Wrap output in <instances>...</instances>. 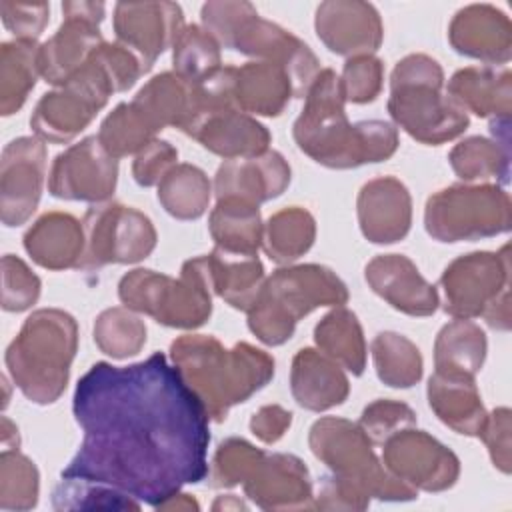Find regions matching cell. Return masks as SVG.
<instances>
[{"label":"cell","instance_id":"obj_1","mask_svg":"<svg viewBox=\"0 0 512 512\" xmlns=\"http://www.w3.org/2000/svg\"><path fill=\"white\" fill-rule=\"evenodd\" d=\"M72 410L84 438L62 478L104 484L158 508L210 472V414L162 352L128 366L92 364Z\"/></svg>","mask_w":512,"mask_h":512},{"label":"cell","instance_id":"obj_11","mask_svg":"<svg viewBox=\"0 0 512 512\" xmlns=\"http://www.w3.org/2000/svg\"><path fill=\"white\" fill-rule=\"evenodd\" d=\"M308 444L318 460H322L332 476L368 498L380 500H412L418 490L390 474L376 458L370 438L358 424L344 418L326 416L312 424Z\"/></svg>","mask_w":512,"mask_h":512},{"label":"cell","instance_id":"obj_18","mask_svg":"<svg viewBox=\"0 0 512 512\" xmlns=\"http://www.w3.org/2000/svg\"><path fill=\"white\" fill-rule=\"evenodd\" d=\"M46 172V146L38 136L8 142L0 160V216L4 226L24 224L36 210Z\"/></svg>","mask_w":512,"mask_h":512},{"label":"cell","instance_id":"obj_12","mask_svg":"<svg viewBox=\"0 0 512 512\" xmlns=\"http://www.w3.org/2000/svg\"><path fill=\"white\" fill-rule=\"evenodd\" d=\"M424 226L438 242L478 240L508 232L510 196L496 184L444 188L428 198Z\"/></svg>","mask_w":512,"mask_h":512},{"label":"cell","instance_id":"obj_43","mask_svg":"<svg viewBox=\"0 0 512 512\" xmlns=\"http://www.w3.org/2000/svg\"><path fill=\"white\" fill-rule=\"evenodd\" d=\"M98 140L116 160L128 154H138L144 146L156 140V132L128 102L118 104L100 124Z\"/></svg>","mask_w":512,"mask_h":512},{"label":"cell","instance_id":"obj_24","mask_svg":"<svg viewBox=\"0 0 512 512\" xmlns=\"http://www.w3.org/2000/svg\"><path fill=\"white\" fill-rule=\"evenodd\" d=\"M358 224L374 244L402 240L412 222V200L408 188L394 176L366 182L358 194Z\"/></svg>","mask_w":512,"mask_h":512},{"label":"cell","instance_id":"obj_54","mask_svg":"<svg viewBox=\"0 0 512 512\" xmlns=\"http://www.w3.org/2000/svg\"><path fill=\"white\" fill-rule=\"evenodd\" d=\"M18 428L4 416L2 418V446L4 448H18Z\"/></svg>","mask_w":512,"mask_h":512},{"label":"cell","instance_id":"obj_55","mask_svg":"<svg viewBox=\"0 0 512 512\" xmlns=\"http://www.w3.org/2000/svg\"><path fill=\"white\" fill-rule=\"evenodd\" d=\"M214 510H218V508H246L240 500H234V496H226V498H220V500H216L214 502V506H212Z\"/></svg>","mask_w":512,"mask_h":512},{"label":"cell","instance_id":"obj_4","mask_svg":"<svg viewBox=\"0 0 512 512\" xmlns=\"http://www.w3.org/2000/svg\"><path fill=\"white\" fill-rule=\"evenodd\" d=\"M170 356L216 422L226 420L234 404L246 402L274 376V358L246 342L224 348L212 336L184 334L172 342Z\"/></svg>","mask_w":512,"mask_h":512},{"label":"cell","instance_id":"obj_16","mask_svg":"<svg viewBox=\"0 0 512 512\" xmlns=\"http://www.w3.org/2000/svg\"><path fill=\"white\" fill-rule=\"evenodd\" d=\"M102 2H64V22L56 34L40 46V76L54 86L66 84L104 42L98 24L104 18Z\"/></svg>","mask_w":512,"mask_h":512},{"label":"cell","instance_id":"obj_27","mask_svg":"<svg viewBox=\"0 0 512 512\" xmlns=\"http://www.w3.org/2000/svg\"><path fill=\"white\" fill-rule=\"evenodd\" d=\"M84 246V224L64 212L40 216L24 234L26 252L38 266L48 270L78 268Z\"/></svg>","mask_w":512,"mask_h":512},{"label":"cell","instance_id":"obj_29","mask_svg":"<svg viewBox=\"0 0 512 512\" xmlns=\"http://www.w3.org/2000/svg\"><path fill=\"white\" fill-rule=\"evenodd\" d=\"M234 104L240 112L278 116L294 96V84L286 68L276 62H246L234 68Z\"/></svg>","mask_w":512,"mask_h":512},{"label":"cell","instance_id":"obj_9","mask_svg":"<svg viewBox=\"0 0 512 512\" xmlns=\"http://www.w3.org/2000/svg\"><path fill=\"white\" fill-rule=\"evenodd\" d=\"M348 300L346 284L326 266L302 264L278 268L264 280L248 310V328L270 346L284 344L300 318L320 306H342Z\"/></svg>","mask_w":512,"mask_h":512},{"label":"cell","instance_id":"obj_17","mask_svg":"<svg viewBox=\"0 0 512 512\" xmlns=\"http://www.w3.org/2000/svg\"><path fill=\"white\" fill-rule=\"evenodd\" d=\"M118 160L106 152L98 136L72 144L54 158L48 190L62 200L104 202L114 194Z\"/></svg>","mask_w":512,"mask_h":512},{"label":"cell","instance_id":"obj_40","mask_svg":"<svg viewBox=\"0 0 512 512\" xmlns=\"http://www.w3.org/2000/svg\"><path fill=\"white\" fill-rule=\"evenodd\" d=\"M450 166L462 180L498 178L508 182L510 148L498 140L472 136L456 144L450 152Z\"/></svg>","mask_w":512,"mask_h":512},{"label":"cell","instance_id":"obj_34","mask_svg":"<svg viewBox=\"0 0 512 512\" xmlns=\"http://www.w3.org/2000/svg\"><path fill=\"white\" fill-rule=\"evenodd\" d=\"M190 88L174 72H162L154 76L130 102L148 126L158 134L166 126L182 128L190 108Z\"/></svg>","mask_w":512,"mask_h":512},{"label":"cell","instance_id":"obj_25","mask_svg":"<svg viewBox=\"0 0 512 512\" xmlns=\"http://www.w3.org/2000/svg\"><path fill=\"white\" fill-rule=\"evenodd\" d=\"M448 38L456 52L488 64H506L512 54L510 20L490 4H472L458 10L450 22Z\"/></svg>","mask_w":512,"mask_h":512},{"label":"cell","instance_id":"obj_48","mask_svg":"<svg viewBox=\"0 0 512 512\" xmlns=\"http://www.w3.org/2000/svg\"><path fill=\"white\" fill-rule=\"evenodd\" d=\"M340 82L346 102H372L382 88V62L372 54L354 56L344 64Z\"/></svg>","mask_w":512,"mask_h":512},{"label":"cell","instance_id":"obj_50","mask_svg":"<svg viewBox=\"0 0 512 512\" xmlns=\"http://www.w3.org/2000/svg\"><path fill=\"white\" fill-rule=\"evenodd\" d=\"M176 160V148L170 146V142L156 138L136 154V160L132 164V176L140 186H154L172 166H176Z\"/></svg>","mask_w":512,"mask_h":512},{"label":"cell","instance_id":"obj_47","mask_svg":"<svg viewBox=\"0 0 512 512\" xmlns=\"http://www.w3.org/2000/svg\"><path fill=\"white\" fill-rule=\"evenodd\" d=\"M416 424L414 410L396 400H376L368 404L360 416L358 426L372 444H384L392 434Z\"/></svg>","mask_w":512,"mask_h":512},{"label":"cell","instance_id":"obj_46","mask_svg":"<svg viewBox=\"0 0 512 512\" xmlns=\"http://www.w3.org/2000/svg\"><path fill=\"white\" fill-rule=\"evenodd\" d=\"M40 296V278L24 260L14 254L2 258V308L6 312H22L36 304Z\"/></svg>","mask_w":512,"mask_h":512},{"label":"cell","instance_id":"obj_13","mask_svg":"<svg viewBox=\"0 0 512 512\" xmlns=\"http://www.w3.org/2000/svg\"><path fill=\"white\" fill-rule=\"evenodd\" d=\"M86 246L80 270H98L106 264H134L156 246V230L146 214L122 204L92 206L84 216Z\"/></svg>","mask_w":512,"mask_h":512},{"label":"cell","instance_id":"obj_41","mask_svg":"<svg viewBox=\"0 0 512 512\" xmlns=\"http://www.w3.org/2000/svg\"><path fill=\"white\" fill-rule=\"evenodd\" d=\"M172 48L174 74L188 84H196L220 68V44L204 26H184Z\"/></svg>","mask_w":512,"mask_h":512},{"label":"cell","instance_id":"obj_14","mask_svg":"<svg viewBox=\"0 0 512 512\" xmlns=\"http://www.w3.org/2000/svg\"><path fill=\"white\" fill-rule=\"evenodd\" d=\"M444 312L452 318L472 320L484 316L510 286L508 246L500 252H472L456 258L440 276Z\"/></svg>","mask_w":512,"mask_h":512},{"label":"cell","instance_id":"obj_38","mask_svg":"<svg viewBox=\"0 0 512 512\" xmlns=\"http://www.w3.org/2000/svg\"><path fill=\"white\" fill-rule=\"evenodd\" d=\"M316 238V222L312 214L300 206H290L274 216L264 226L262 246L270 260L288 264L310 250Z\"/></svg>","mask_w":512,"mask_h":512},{"label":"cell","instance_id":"obj_19","mask_svg":"<svg viewBox=\"0 0 512 512\" xmlns=\"http://www.w3.org/2000/svg\"><path fill=\"white\" fill-rule=\"evenodd\" d=\"M182 8L174 2H118L114 8V32L148 72L154 60L174 46L182 22Z\"/></svg>","mask_w":512,"mask_h":512},{"label":"cell","instance_id":"obj_26","mask_svg":"<svg viewBox=\"0 0 512 512\" xmlns=\"http://www.w3.org/2000/svg\"><path fill=\"white\" fill-rule=\"evenodd\" d=\"M290 388L294 400L312 412H324L340 406L350 384L340 364L314 348H302L292 360Z\"/></svg>","mask_w":512,"mask_h":512},{"label":"cell","instance_id":"obj_51","mask_svg":"<svg viewBox=\"0 0 512 512\" xmlns=\"http://www.w3.org/2000/svg\"><path fill=\"white\" fill-rule=\"evenodd\" d=\"M480 438L486 442L492 462L504 474L510 472V410L496 408L486 416V424L480 432Z\"/></svg>","mask_w":512,"mask_h":512},{"label":"cell","instance_id":"obj_20","mask_svg":"<svg viewBox=\"0 0 512 512\" xmlns=\"http://www.w3.org/2000/svg\"><path fill=\"white\" fill-rule=\"evenodd\" d=\"M316 34L340 56H366L382 44L384 28L378 10L358 0H328L316 8Z\"/></svg>","mask_w":512,"mask_h":512},{"label":"cell","instance_id":"obj_10","mask_svg":"<svg viewBox=\"0 0 512 512\" xmlns=\"http://www.w3.org/2000/svg\"><path fill=\"white\" fill-rule=\"evenodd\" d=\"M118 296L130 310L152 316L170 328H198L212 312V286L206 256L190 258L172 278L154 270H132L122 276Z\"/></svg>","mask_w":512,"mask_h":512},{"label":"cell","instance_id":"obj_44","mask_svg":"<svg viewBox=\"0 0 512 512\" xmlns=\"http://www.w3.org/2000/svg\"><path fill=\"white\" fill-rule=\"evenodd\" d=\"M38 502V470L18 448H4L0 456V508L30 510Z\"/></svg>","mask_w":512,"mask_h":512},{"label":"cell","instance_id":"obj_15","mask_svg":"<svg viewBox=\"0 0 512 512\" xmlns=\"http://www.w3.org/2000/svg\"><path fill=\"white\" fill-rule=\"evenodd\" d=\"M382 446L384 468L414 490L440 492L458 480L460 462L456 454L422 430L404 428Z\"/></svg>","mask_w":512,"mask_h":512},{"label":"cell","instance_id":"obj_2","mask_svg":"<svg viewBox=\"0 0 512 512\" xmlns=\"http://www.w3.org/2000/svg\"><path fill=\"white\" fill-rule=\"evenodd\" d=\"M302 114L294 122L298 148L328 168H356L390 158L398 148V130L384 120L350 124L346 96L332 68L318 72L306 92Z\"/></svg>","mask_w":512,"mask_h":512},{"label":"cell","instance_id":"obj_35","mask_svg":"<svg viewBox=\"0 0 512 512\" xmlns=\"http://www.w3.org/2000/svg\"><path fill=\"white\" fill-rule=\"evenodd\" d=\"M314 340L322 354L338 362L342 368L360 376L366 368V342L362 326L354 312L336 306L314 328Z\"/></svg>","mask_w":512,"mask_h":512},{"label":"cell","instance_id":"obj_36","mask_svg":"<svg viewBox=\"0 0 512 512\" xmlns=\"http://www.w3.org/2000/svg\"><path fill=\"white\" fill-rule=\"evenodd\" d=\"M36 40H12L0 48V112L10 116L22 108L40 76Z\"/></svg>","mask_w":512,"mask_h":512},{"label":"cell","instance_id":"obj_49","mask_svg":"<svg viewBox=\"0 0 512 512\" xmlns=\"http://www.w3.org/2000/svg\"><path fill=\"white\" fill-rule=\"evenodd\" d=\"M0 16L16 40H36L48 24L50 6L46 2H0Z\"/></svg>","mask_w":512,"mask_h":512},{"label":"cell","instance_id":"obj_8","mask_svg":"<svg viewBox=\"0 0 512 512\" xmlns=\"http://www.w3.org/2000/svg\"><path fill=\"white\" fill-rule=\"evenodd\" d=\"M444 72L426 54H410L392 70L388 112L422 144H444L468 126V114L442 92Z\"/></svg>","mask_w":512,"mask_h":512},{"label":"cell","instance_id":"obj_37","mask_svg":"<svg viewBox=\"0 0 512 512\" xmlns=\"http://www.w3.org/2000/svg\"><path fill=\"white\" fill-rule=\"evenodd\" d=\"M212 184L208 176L192 164L172 166L158 182V200L164 210L178 220L200 218L210 202Z\"/></svg>","mask_w":512,"mask_h":512},{"label":"cell","instance_id":"obj_21","mask_svg":"<svg viewBox=\"0 0 512 512\" xmlns=\"http://www.w3.org/2000/svg\"><path fill=\"white\" fill-rule=\"evenodd\" d=\"M182 132L198 140L206 150L226 158H250L268 150L270 132L256 118L236 106L218 108L196 116Z\"/></svg>","mask_w":512,"mask_h":512},{"label":"cell","instance_id":"obj_39","mask_svg":"<svg viewBox=\"0 0 512 512\" xmlns=\"http://www.w3.org/2000/svg\"><path fill=\"white\" fill-rule=\"evenodd\" d=\"M378 378L392 388H410L422 378V356L416 344L396 332H380L372 340Z\"/></svg>","mask_w":512,"mask_h":512},{"label":"cell","instance_id":"obj_33","mask_svg":"<svg viewBox=\"0 0 512 512\" xmlns=\"http://www.w3.org/2000/svg\"><path fill=\"white\" fill-rule=\"evenodd\" d=\"M486 356V336L482 328L464 318L448 322L434 344V366L438 374L474 378Z\"/></svg>","mask_w":512,"mask_h":512},{"label":"cell","instance_id":"obj_23","mask_svg":"<svg viewBox=\"0 0 512 512\" xmlns=\"http://www.w3.org/2000/svg\"><path fill=\"white\" fill-rule=\"evenodd\" d=\"M368 286L392 308L410 316H430L440 300L436 288L422 278L416 264L402 254H380L366 264Z\"/></svg>","mask_w":512,"mask_h":512},{"label":"cell","instance_id":"obj_42","mask_svg":"<svg viewBox=\"0 0 512 512\" xmlns=\"http://www.w3.org/2000/svg\"><path fill=\"white\" fill-rule=\"evenodd\" d=\"M96 346L112 358H128L142 350L146 326L130 308H108L94 322Z\"/></svg>","mask_w":512,"mask_h":512},{"label":"cell","instance_id":"obj_30","mask_svg":"<svg viewBox=\"0 0 512 512\" xmlns=\"http://www.w3.org/2000/svg\"><path fill=\"white\" fill-rule=\"evenodd\" d=\"M428 404L434 414L458 434L480 436L486 424L488 414L480 402L474 378L434 372L428 380Z\"/></svg>","mask_w":512,"mask_h":512},{"label":"cell","instance_id":"obj_52","mask_svg":"<svg viewBox=\"0 0 512 512\" xmlns=\"http://www.w3.org/2000/svg\"><path fill=\"white\" fill-rule=\"evenodd\" d=\"M290 424H292V412L284 410L278 404H270V406H262L252 416L250 430L264 444H274L284 436V432L290 428Z\"/></svg>","mask_w":512,"mask_h":512},{"label":"cell","instance_id":"obj_28","mask_svg":"<svg viewBox=\"0 0 512 512\" xmlns=\"http://www.w3.org/2000/svg\"><path fill=\"white\" fill-rule=\"evenodd\" d=\"M510 70L498 66H470L458 70L448 82V96L480 118H510Z\"/></svg>","mask_w":512,"mask_h":512},{"label":"cell","instance_id":"obj_6","mask_svg":"<svg viewBox=\"0 0 512 512\" xmlns=\"http://www.w3.org/2000/svg\"><path fill=\"white\" fill-rule=\"evenodd\" d=\"M208 474L214 488L242 484L264 510L314 508L308 468L292 454H266L242 438H228L218 446Z\"/></svg>","mask_w":512,"mask_h":512},{"label":"cell","instance_id":"obj_7","mask_svg":"<svg viewBox=\"0 0 512 512\" xmlns=\"http://www.w3.org/2000/svg\"><path fill=\"white\" fill-rule=\"evenodd\" d=\"M202 26L224 48L276 62L290 74L294 98H304L320 72L314 52L294 34L258 16L250 2H206L202 6Z\"/></svg>","mask_w":512,"mask_h":512},{"label":"cell","instance_id":"obj_53","mask_svg":"<svg viewBox=\"0 0 512 512\" xmlns=\"http://www.w3.org/2000/svg\"><path fill=\"white\" fill-rule=\"evenodd\" d=\"M158 508H162V510H190V508H198V504L190 498V494L178 492V494L170 496L168 500H164Z\"/></svg>","mask_w":512,"mask_h":512},{"label":"cell","instance_id":"obj_22","mask_svg":"<svg viewBox=\"0 0 512 512\" xmlns=\"http://www.w3.org/2000/svg\"><path fill=\"white\" fill-rule=\"evenodd\" d=\"M290 184V166L282 154L266 150L260 156L224 160L214 178L218 200L234 198L248 204H262L280 196Z\"/></svg>","mask_w":512,"mask_h":512},{"label":"cell","instance_id":"obj_31","mask_svg":"<svg viewBox=\"0 0 512 512\" xmlns=\"http://www.w3.org/2000/svg\"><path fill=\"white\" fill-rule=\"evenodd\" d=\"M212 294H218L236 310H250L264 284V268L258 256L230 254L214 248L206 254Z\"/></svg>","mask_w":512,"mask_h":512},{"label":"cell","instance_id":"obj_45","mask_svg":"<svg viewBox=\"0 0 512 512\" xmlns=\"http://www.w3.org/2000/svg\"><path fill=\"white\" fill-rule=\"evenodd\" d=\"M52 506L56 510H138L140 502L104 484L62 478L52 492Z\"/></svg>","mask_w":512,"mask_h":512},{"label":"cell","instance_id":"obj_32","mask_svg":"<svg viewBox=\"0 0 512 512\" xmlns=\"http://www.w3.org/2000/svg\"><path fill=\"white\" fill-rule=\"evenodd\" d=\"M210 234L214 248L230 254L256 256L262 246L264 226L260 220V210L256 204H248L234 198H224L216 202L210 214Z\"/></svg>","mask_w":512,"mask_h":512},{"label":"cell","instance_id":"obj_5","mask_svg":"<svg viewBox=\"0 0 512 512\" xmlns=\"http://www.w3.org/2000/svg\"><path fill=\"white\" fill-rule=\"evenodd\" d=\"M78 346L76 320L58 308L32 312L6 350V368L20 392L36 404H52L66 390Z\"/></svg>","mask_w":512,"mask_h":512},{"label":"cell","instance_id":"obj_3","mask_svg":"<svg viewBox=\"0 0 512 512\" xmlns=\"http://www.w3.org/2000/svg\"><path fill=\"white\" fill-rule=\"evenodd\" d=\"M140 76V64L130 50L118 42H102L66 84L40 98L30 126L40 140L66 144L92 122L114 92L128 90Z\"/></svg>","mask_w":512,"mask_h":512}]
</instances>
